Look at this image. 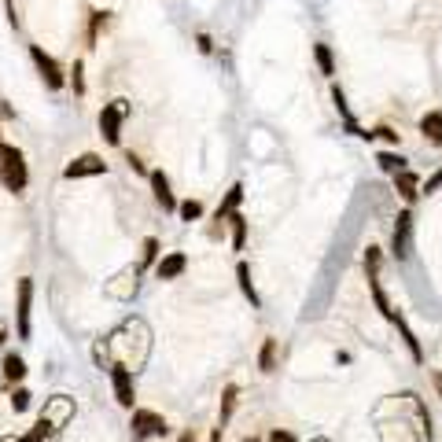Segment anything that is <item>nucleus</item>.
I'll use <instances>...</instances> for the list:
<instances>
[{"label": "nucleus", "mask_w": 442, "mask_h": 442, "mask_svg": "<svg viewBox=\"0 0 442 442\" xmlns=\"http://www.w3.org/2000/svg\"><path fill=\"white\" fill-rule=\"evenodd\" d=\"M380 265H384V255H380V247H369L365 251V273H369V292H372V302H376V309L391 321V324H398L402 328V339H406V346H409V354H413V361H424V350H420V343H416V336L406 328V321L391 309V302H387V295H384V284H380Z\"/></svg>", "instance_id": "nucleus-1"}, {"label": "nucleus", "mask_w": 442, "mask_h": 442, "mask_svg": "<svg viewBox=\"0 0 442 442\" xmlns=\"http://www.w3.org/2000/svg\"><path fill=\"white\" fill-rule=\"evenodd\" d=\"M30 181V173H26V159H22V151L4 144L0 148V185H4L8 192H22Z\"/></svg>", "instance_id": "nucleus-2"}, {"label": "nucleus", "mask_w": 442, "mask_h": 442, "mask_svg": "<svg viewBox=\"0 0 442 442\" xmlns=\"http://www.w3.org/2000/svg\"><path fill=\"white\" fill-rule=\"evenodd\" d=\"M129 115V103L125 100H110L103 110H100V137L107 144H118L122 140V122Z\"/></svg>", "instance_id": "nucleus-3"}, {"label": "nucleus", "mask_w": 442, "mask_h": 442, "mask_svg": "<svg viewBox=\"0 0 442 442\" xmlns=\"http://www.w3.org/2000/svg\"><path fill=\"white\" fill-rule=\"evenodd\" d=\"M30 306H34V280L22 277L19 280V306H15V321H19V339H30Z\"/></svg>", "instance_id": "nucleus-4"}, {"label": "nucleus", "mask_w": 442, "mask_h": 442, "mask_svg": "<svg viewBox=\"0 0 442 442\" xmlns=\"http://www.w3.org/2000/svg\"><path fill=\"white\" fill-rule=\"evenodd\" d=\"M391 251L398 262H406L413 255V214L402 210L398 214V225H394V240H391Z\"/></svg>", "instance_id": "nucleus-5"}, {"label": "nucleus", "mask_w": 442, "mask_h": 442, "mask_svg": "<svg viewBox=\"0 0 442 442\" xmlns=\"http://www.w3.org/2000/svg\"><path fill=\"white\" fill-rule=\"evenodd\" d=\"M100 173H107V163L100 159V155H93V151L78 155V159L66 163V170H63L66 181H78V177H100Z\"/></svg>", "instance_id": "nucleus-6"}, {"label": "nucleus", "mask_w": 442, "mask_h": 442, "mask_svg": "<svg viewBox=\"0 0 442 442\" xmlns=\"http://www.w3.org/2000/svg\"><path fill=\"white\" fill-rule=\"evenodd\" d=\"M30 59H34V66L41 71V78H44V85L48 88H63V71H59V63L41 48V44H30Z\"/></svg>", "instance_id": "nucleus-7"}, {"label": "nucleus", "mask_w": 442, "mask_h": 442, "mask_svg": "<svg viewBox=\"0 0 442 442\" xmlns=\"http://www.w3.org/2000/svg\"><path fill=\"white\" fill-rule=\"evenodd\" d=\"M133 435L137 438H151V435H166V420L151 409H137L133 413Z\"/></svg>", "instance_id": "nucleus-8"}, {"label": "nucleus", "mask_w": 442, "mask_h": 442, "mask_svg": "<svg viewBox=\"0 0 442 442\" xmlns=\"http://www.w3.org/2000/svg\"><path fill=\"white\" fill-rule=\"evenodd\" d=\"M110 384H115V398L122 409H133V376L125 365H115L110 369Z\"/></svg>", "instance_id": "nucleus-9"}, {"label": "nucleus", "mask_w": 442, "mask_h": 442, "mask_svg": "<svg viewBox=\"0 0 442 442\" xmlns=\"http://www.w3.org/2000/svg\"><path fill=\"white\" fill-rule=\"evenodd\" d=\"M151 192H155V203H159L163 210H177V207H181V203L173 199L170 181H166V173H163V170H155V173H151Z\"/></svg>", "instance_id": "nucleus-10"}, {"label": "nucleus", "mask_w": 442, "mask_h": 442, "mask_svg": "<svg viewBox=\"0 0 442 442\" xmlns=\"http://www.w3.org/2000/svg\"><path fill=\"white\" fill-rule=\"evenodd\" d=\"M188 269V258L181 255V251H173V255H166L159 265H155V273H159V280H177Z\"/></svg>", "instance_id": "nucleus-11"}, {"label": "nucleus", "mask_w": 442, "mask_h": 442, "mask_svg": "<svg viewBox=\"0 0 442 442\" xmlns=\"http://www.w3.org/2000/svg\"><path fill=\"white\" fill-rule=\"evenodd\" d=\"M420 133H424L435 148H442V110H428V115L420 118Z\"/></svg>", "instance_id": "nucleus-12"}, {"label": "nucleus", "mask_w": 442, "mask_h": 442, "mask_svg": "<svg viewBox=\"0 0 442 442\" xmlns=\"http://www.w3.org/2000/svg\"><path fill=\"white\" fill-rule=\"evenodd\" d=\"M394 185H398V192H402V199H406V203H413V199L420 195V185H416V173H413V170L394 173Z\"/></svg>", "instance_id": "nucleus-13"}, {"label": "nucleus", "mask_w": 442, "mask_h": 442, "mask_svg": "<svg viewBox=\"0 0 442 442\" xmlns=\"http://www.w3.org/2000/svg\"><path fill=\"white\" fill-rule=\"evenodd\" d=\"M240 199H243V185H232V188H229V195H225V203L217 207V214H214V217H217V221L232 217V214H236V207H240Z\"/></svg>", "instance_id": "nucleus-14"}, {"label": "nucleus", "mask_w": 442, "mask_h": 442, "mask_svg": "<svg viewBox=\"0 0 442 442\" xmlns=\"http://www.w3.org/2000/svg\"><path fill=\"white\" fill-rule=\"evenodd\" d=\"M22 376H26V361H22L19 354H4V380L8 384H19Z\"/></svg>", "instance_id": "nucleus-15"}, {"label": "nucleus", "mask_w": 442, "mask_h": 442, "mask_svg": "<svg viewBox=\"0 0 442 442\" xmlns=\"http://www.w3.org/2000/svg\"><path fill=\"white\" fill-rule=\"evenodd\" d=\"M236 387H225V394H221V416H217V428H225L229 424V416H232V409H236Z\"/></svg>", "instance_id": "nucleus-16"}, {"label": "nucleus", "mask_w": 442, "mask_h": 442, "mask_svg": "<svg viewBox=\"0 0 442 442\" xmlns=\"http://www.w3.org/2000/svg\"><path fill=\"white\" fill-rule=\"evenodd\" d=\"M236 277H240L243 295L251 299V306H258V292H255V284H251V269H247V262H240V265H236Z\"/></svg>", "instance_id": "nucleus-17"}, {"label": "nucleus", "mask_w": 442, "mask_h": 442, "mask_svg": "<svg viewBox=\"0 0 442 442\" xmlns=\"http://www.w3.org/2000/svg\"><path fill=\"white\" fill-rule=\"evenodd\" d=\"M48 431H52V420H48V416H41L37 424H34V431H30V435H22V438H15V442H48Z\"/></svg>", "instance_id": "nucleus-18"}, {"label": "nucleus", "mask_w": 442, "mask_h": 442, "mask_svg": "<svg viewBox=\"0 0 442 442\" xmlns=\"http://www.w3.org/2000/svg\"><path fill=\"white\" fill-rule=\"evenodd\" d=\"M273 361H277V339H265L262 343V354H258L262 372H273Z\"/></svg>", "instance_id": "nucleus-19"}, {"label": "nucleus", "mask_w": 442, "mask_h": 442, "mask_svg": "<svg viewBox=\"0 0 442 442\" xmlns=\"http://www.w3.org/2000/svg\"><path fill=\"white\" fill-rule=\"evenodd\" d=\"M376 163H380V170H387V173H402L406 170V159H402V155H394V151H384Z\"/></svg>", "instance_id": "nucleus-20"}, {"label": "nucleus", "mask_w": 442, "mask_h": 442, "mask_svg": "<svg viewBox=\"0 0 442 442\" xmlns=\"http://www.w3.org/2000/svg\"><path fill=\"white\" fill-rule=\"evenodd\" d=\"M314 56H317V66H321V74H336V63H332V52H328V44H314Z\"/></svg>", "instance_id": "nucleus-21"}, {"label": "nucleus", "mask_w": 442, "mask_h": 442, "mask_svg": "<svg viewBox=\"0 0 442 442\" xmlns=\"http://www.w3.org/2000/svg\"><path fill=\"white\" fill-rule=\"evenodd\" d=\"M229 221H232V247L240 251L243 247V236H247V221H243V214H232Z\"/></svg>", "instance_id": "nucleus-22"}, {"label": "nucleus", "mask_w": 442, "mask_h": 442, "mask_svg": "<svg viewBox=\"0 0 442 442\" xmlns=\"http://www.w3.org/2000/svg\"><path fill=\"white\" fill-rule=\"evenodd\" d=\"M177 214H181V221H195L203 214V203H199V199H185V203L177 207Z\"/></svg>", "instance_id": "nucleus-23"}, {"label": "nucleus", "mask_w": 442, "mask_h": 442, "mask_svg": "<svg viewBox=\"0 0 442 442\" xmlns=\"http://www.w3.org/2000/svg\"><path fill=\"white\" fill-rule=\"evenodd\" d=\"M71 85H74L78 96L85 93V66H81V59H74V66H71Z\"/></svg>", "instance_id": "nucleus-24"}, {"label": "nucleus", "mask_w": 442, "mask_h": 442, "mask_svg": "<svg viewBox=\"0 0 442 442\" xmlns=\"http://www.w3.org/2000/svg\"><path fill=\"white\" fill-rule=\"evenodd\" d=\"M11 409H15V413H22V409H30V391H22V387H19V391L11 394Z\"/></svg>", "instance_id": "nucleus-25"}, {"label": "nucleus", "mask_w": 442, "mask_h": 442, "mask_svg": "<svg viewBox=\"0 0 442 442\" xmlns=\"http://www.w3.org/2000/svg\"><path fill=\"white\" fill-rule=\"evenodd\" d=\"M155 255H159V243H155V240H144V258H140V265H151Z\"/></svg>", "instance_id": "nucleus-26"}, {"label": "nucleus", "mask_w": 442, "mask_h": 442, "mask_svg": "<svg viewBox=\"0 0 442 442\" xmlns=\"http://www.w3.org/2000/svg\"><path fill=\"white\" fill-rule=\"evenodd\" d=\"M438 188H442V170H438L435 177H428V181H424V188H420V192H428V195H431V192H438Z\"/></svg>", "instance_id": "nucleus-27"}, {"label": "nucleus", "mask_w": 442, "mask_h": 442, "mask_svg": "<svg viewBox=\"0 0 442 442\" xmlns=\"http://www.w3.org/2000/svg\"><path fill=\"white\" fill-rule=\"evenodd\" d=\"M100 22H103V11H93V22H88V41H96V30H100Z\"/></svg>", "instance_id": "nucleus-28"}, {"label": "nucleus", "mask_w": 442, "mask_h": 442, "mask_svg": "<svg viewBox=\"0 0 442 442\" xmlns=\"http://www.w3.org/2000/svg\"><path fill=\"white\" fill-rule=\"evenodd\" d=\"M372 137H384V140H391V144H398V133H391L387 125H380V129H376V133H372Z\"/></svg>", "instance_id": "nucleus-29"}, {"label": "nucleus", "mask_w": 442, "mask_h": 442, "mask_svg": "<svg viewBox=\"0 0 442 442\" xmlns=\"http://www.w3.org/2000/svg\"><path fill=\"white\" fill-rule=\"evenodd\" d=\"M269 442H295V435H287V431H269Z\"/></svg>", "instance_id": "nucleus-30"}, {"label": "nucleus", "mask_w": 442, "mask_h": 442, "mask_svg": "<svg viewBox=\"0 0 442 442\" xmlns=\"http://www.w3.org/2000/svg\"><path fill=\"white\" fill-rule=\"evenodd\" d=\"M199 52H214V44H210L207 34H199Z\"/></svg>", "instance_id": "nucleus-31"}, {"label": "nucleus", "mask_w": 442, "mask_h": 442, "mask_svg": "<svg viewBox=\"0 0 442 442\" xmlns=\"http://www.w3.org/2000/svg\"><path fill=\"white\" fill-rule=\"evenodd\" d=\"M221 431H225V428H214V435H210V442H221Z\"/></svg>", "instance_id": "nucleus-32"}, {"label": "nucleus", "mask_w": 442, "mask_h": 442, "mask_svg": "<svg viewBox=\"0 0 442 442\" xmlns=\"http://www.w3.org/2000/svg\"><path fill=\"white\" fill-rule=\"evenodd\" d=\"M435 387H438V394H442V372H435Z\"/></svg>", "instance_id": "nucleus-33"}, {"label": "nucleus", "mask_w": 442, "mask_h": 442, "mask_svg": "<svg viewBox=\"0 0 442 442\" xmlns=\"http://www.w3.org/2000/svg\"><path fill=\"white\" fill-rule=\"evenodd\" d=\"M181 442H195V435H181Z\"/></svg>", "instance_id": "nucleus-34"}, {"label": "nucleus", "mask_w": 442, "mask_h": 442, "mask_svg": "<svg viewBox=\"0 0 442 442\" xmlns=\"http://www.w3.org/2000/svg\"><path fill=\"white\" fill-rule=\"evenodd\" d=\"M243 442H255V438H243Z\"/></svg>", "instance_id": "nucleus-35"}, {"label": "nucleus", "mask_w": 442, "mask_h": 442, "mask_svg": "<svg viewBox=\"0 0 442 442\" xmlns=\"http://www.w3.org/2000/svg\"><path fill=\"white\" fill-rule=\"evenodd\" d=\"M0 148H4V140H0Z\"/></svg>", "instance_id": "nucleus-36"}]
</instances>
